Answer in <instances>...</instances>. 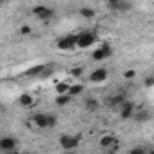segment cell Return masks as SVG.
<instances>
[{"instance_id":"8fae6325","label":"cell","mask_w":154,"mask_h":154,"mask_svg":"<svg viewBox=\"0 0 154 154\" xmlns=\"http://www.w3.org/2000/svg\"><path fill=\"white\" fill-rule=\"evenodd\" d=\"M33 123L38 129H47V114H35L33 116Z\"/></svg>"},{"instance_id":"8992f818","label":"cell","mask_w":154,"mask_h":154,"mask_svg":"<svg viewBox=\"0 0 154 154\" xmlns=\"http://www.w3.org/2000/svg\"><path fill=\"white\" fill-rule=\"evenodd\" d=\"M89 80H91L93 84L105 82V80H107V69H103V67H98V69H94V71L91 72V76H89Z\"/></svg>"},{"instance_id":"d4e9b609","label":"cell","mask_w":154,"mask_h":154,"mask_svg":"<svg viewBox=\"0 0 154 154\" xmlns=\"http://www.w3.org/2000/svg\"><path fill=\"white\" fill-rule=\"evenodd\" d=\"M134 76H136V72H134L132 69H129V71H125V78H127V80H131V78H134Z\"/></svg>"},{"instance_id":"9a60e30c","label":"cell","mask_w":154,"mask_h":154,"mask_svg":"<svg viewBox=\"0 0 154 154\" xmlns=\"http://www.w3.org/2000/svg\"><path fill=\"white\" fill-rule=\"evenodd\" d=\"M98 105H100V103H98L96 98H87V100H85V109H87L89 112H94V111L98 109Z\"/></svg>"},{"instance_id":"7a4b0ae2","label":"cell","mask_w":154,"mask_h":154,"mask_svg":"<svg viewBox=\"0 0 154 154\" xmlns=\"http://www.w3.org/2000/svg\"><path fill=\"white\" fill-rule=\"evenodd\" d=\"M80 140H82V136H69V134H63V136H60V145H62V149H65V150H72V149H76L80 145Z\"/></svg>"},{"instance_id":"603a6c76","label":"cell","mask_w":154,"mask_h":154,"mask_svg":"<svg viewBox=\"0 0 154 154\" xmlns=\"http://www.w3.org/2000/svg\"><path fill=\"white\" fill-rule=\"evenodd\" d=\"M56 123H58L56 116H53V114H47V127H54Z\"/></svg>"},{"instance_id":"5b68a950","label":"cell","mask_w":154,"mask_h":154,"mask_svg":"<svg viewBox=\"0 0 154 154\" xmlns=\"http://www.w3.org/2000/svg\"><path fill=\"white\" fill-rule=\"evenodd\" d=\"M15 149H17V138H13V136H2L0 138V150L11 152Z\"/></svg>"},{"instance_id":"4316f807","label":"cell","mask_w":154,"mask_h":154,"mask_svg":"<svg viewBox=\"0 0 154 154\" xmlns=\"http://www.w3.org/2000/svg\"><path fill=\"white\" fill-rule=\"evenodd\" d=\"M152 84H154V78H152V76H147V78H145V85L152 87Z\"/></svg>"},{"instance_id":"484cf974","label":"cell","mask_w":154,"mask_h":154,"mask_svg":"<svg viewBox=\"0 0 154 154\" xmlns=\"http://www.w3.org/2000/svg\"><path fill=\"white\" fill-rule=\"evenodd\" d=\"M143 152H145V149H143V147H136V149H132V150H131V154H143Z\"/></svg>"},{"instance_id":"277c9868","label":"cell","mask_w":154,"mask_h":154,"mask_svg":"<svg viewBox=\"0 0 154 154\" xmlns=\"http://www.w3.org/2000/svg\"><path fill=\"white\" fill-rule=\"evenodd\" d=\"M33 15L38 17L40 20L47 22V20H51L54 17V9L53 8H45V6H36V8H33Z\"/></svg>"},{"instance_id":"7c38bea8","label":"cell","mask_w":154,"mask_h":154,"mask_svg":"<svg viewBox=\"0 0 154 154\" xmlns=\"http://www.w3.org/2000/svg\"><path fill=\"white\" fill-rule=\"evenodd\" d=\"M67 89H69V82H65V80H58L54 85L56 94H63V93H67Z\"/></svg>"},{"instance_id":"52a82bcc","label":"cell","mask_w":154,"mask_h":154,"mask_svg":"<svg viewBox=\"0 0 154 154\" xmlns=\"http://www.w3.org/2000/svg\"><path fill=\"white\" fill-rule=\"evenodd\" d=\"M132 114H134V103H132V102H123V103L120 105V116H122L123 120H129Z\"/></svg>"},{"instance_id":"ba28073f","label":"cell","mask_w":154,"mask_h":154,"mask_svg":"<svg viewBox=\"0 0 154 154\" xmlns=\"http://www.w3.org/2000/svg\"><path fill=\"white\" fill-rule=\"evenodd\" d=\"M44 69H45L44 63H40V65H33V67H29V69L26 71V76H27V78H35V76H40V74L44 72Z\"/></svg>"},{"instance_id":"4fadbf2b","label":"cell","mask_w":154,"mask_h":154,"mask_svg":"<svg viewBox=\"0 0 154 154\" xmlns=\"http://www.w3.org/2000/svg\"><path fill=\"white\" fill-rule=\"evenodd\" d=\"M114 141H116V138H114L112 134H105V136H102V140H100V145H102L103 149H107V147H111Z\"/></svg>"},{"instance_id":"5bb4252c","label":"cell","mask_w":154,"mask_h":154,"mask_svg":"<svg viewBox=\"0 0 154 154\" xmlns=\"http://www.w3.org/2000/svg\"><path fill=\"white\" fill-rule=\"evenodd\" d=\"M33 102H35V100H33V96H31V94H22V96L18 98V103H20L22 107H31V105H33Z\"/></svg>"},{"instance_id":"7402d4cb","label":"cell","mask_w":154,"mask_h":154,"mask_svg":"<svg viewBox=\"0 0 154 154\" xmlns=\"http://www.w3.org/2000/svg\"><path fill=\"white\" fill-rule=\"evenodd\" d=\"M102 51L105 53V58H109V56L112 54V47H111L109 44H102Z\"/></svg>"},{"instance_id":"44dd1931","label":"cell","mask_w":154,"mask_h":154,"mask_svg":"<svg viewBox=\"0 0 154 154\" xmlns=\"http://www.w3.org/2000/svg\"><path fill=\"white\" fill-rule=\"evenodd\" d=\"M138 122H147L149 118H150V114L147 112V111H140V112H136V116H134Z\"/></svg>"},{"instance_id":"ac0fdd59","label":"cell","mask_w":154,"mask_h":154,"mask_svg":"<svg viewBox=\"0 0 154 154\" xmlns=\"http://www.w3.org/2000/svg\"><path fill=\"white\" fill-rule=\"evenodd\" d=\"M69 102H71V96H69L67 93H63V94H58V96H56V105H60V107L67 105Z\"/></svg>"},{"instance_id":"9c48e42d","label":"cell","mask_w":154,"mask_h":154,"mask_svg":"<svg viewBox=\"0 0 154 154\" xmlns=\"http://www.w3.org/2000/svg\"><path fill=\"white\" fill-rule=\"evenodd\" d=\"M84 84H69V89H67V94L72 98V96H78V94H82L84 93Z\"/></svg>"},{"instance_id":"83f0119b","label":"cell","mask_w":154,"mask_h":154,"mask_svg":"<svg viewBox=\"0 0 154 154\" xmlns=\"http://www.w3.org/2000/svg\"><path fill=\"white\" fill-rule=\"evenodd\" d=\"M116 2H118V0H107V4H109V6H111V4H116Z\"/></svg>"},{"instance_id":"6da1fadb","label":"cell","mask_w":154,"mask_h":154,"mask_svg":"<svg viewBox=\"0 0 154 154\" xmlns=\"http://www.w3.org/2000/svg\"><path fill=\"white\" fill-rule=\"evenodd\" d=\"M98 35L96 33H91V31H84L80 35H76V47H80V49H87L91 47L94 42H96Z\"/></svg>"},{"instance_id":"ffe728a7","label":"cell","mask_w":154,"mask_h":154,"mask_svg":"<svg viewBox=\"0 0 154 154\" xmlns=\"http://www.w3.org/2000/svg\"><path fill=\"white\" fill-rule=\"evenodd\" d=\"M91 58H93L94 62H100V60H105V53H103V51H102V47H100V49H96V51H94V53L91 54Z\"/></svg>"},{"instance_id":"3957f363","label":"cell","mask_w":154,"mask_h":154,"mask_svg":"<svg viewBox=\"0 0 154 154\" xmlns=\"http://www.w3.org/2000/svg\"><path fill=\"white\" fill-rule=\"evenodd\" d=\"M56 47L60 51H71L76 47V35H67V36H62L58 42H56Z\"/></svg>"},{"instance_id":"f546056e","label":"cell","mask_w":154,"mask_h":154,"mask_svg":"<svg viewBox=\"0 0 154 154\" xmlns=\"http://www.w3.org/2000/svg\"><path fill=\"white\" fill-rule=\"evenodd\" d=\"M0 109H2V103H0Z\"/></svg>"},{"instance_id":"d6986e66","label":"cell","mask_w":154,"mask_h":154,"mask_svg":"<svg viewBox=\"0 0 154 154\" xmlns=\"http://www.w3.org/2000/svg\"><path fill=\"white\" fill-rule=\"evenodd\" d=\"M82 74H84V67L82 65H74L71 69V76H72V78H82Z\"/></svg>"},{"instance_id":"30bf717a","label":"cell","mask_w":154,"mask_h":154,"mask_svg":"<svg viewBox=\"0 0 154 154\" xmlns=\"http://www.w3.org/2000/svg\"><path fill=\"white\" fill-rule=\"evenodd\" d=\"M112 11H118V13H123V11H129L131 9V4L129 2H125V0H118L116 4H111L109 6Z\"/></svg>"},{"instance_id":"2e32d148","label":"cell","mask_w":154,"mask_h":154,"mask_svg":"<svg viewBox=\"0 0 154 154\" xmlns=\"http://www.w3.org/2000/svg\"><path fill=\"white\" fill-rule=\"evenodd\" d=\"M123 102H125V96H123V94H116V96L109 98V105H111V107H118V105H122Z\"/></svg>"},{"instance_id":"e0dca14e","label":"cell","mask_w":154,"mask_h":154,"mask_svg":"<svg viewBox=\"0 0 154 154\" xmlns=\"http://www.w3.org/2000/svg\"><path fill=\"white\" fill-rule=\"evenodd\" d=\"M80 15H82L84 18H87V20H91V18H94V15H96V11H94L93 8H82V9H80Z\"/></svg>"},{"instance_id":"cb8c5ba5","label":"cell","mask_w":154,"mask_h":154,"mask_svg":"<svg viewBox=\"0 0 154 154\" xmlns=\"http://www.w3.org/2000/svg\"><path fill=\"white\" fill-rule=\"evenodd\" d=\"M20 33L22 35H31V26H22L20 27Z\"/></svg>"},{"instance_id":"f1b7e54d","label":"cell","mask_w":154,"mask_h":154,"mask_svg":"<svg viewBox=\"0 0 154 154\" xmlns=\"http://www.w3.org/2000/svg\"><path fill=\"white\" fill-rule=\"evenodd\" d=\"M6 4V0H0V6H4Z\"/></svg>"}]
</instances>
